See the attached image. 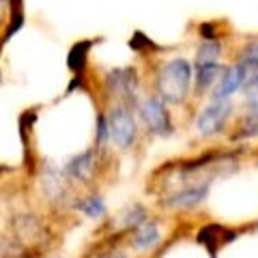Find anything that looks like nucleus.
Here are the masks:
<instances>
[{
    "mask_svg": "<svg viewBox=\"0 0 258 258\" xmlns=\"http://www.w3.org/2000/svg\"><path fill=\"white\" fill-rule=\"evenodd\" d=\"M230 114H232L230 101H209L200 110L196 120H194V132H196L198 138H211V136L224 132Z\"/></svg>",
    "mask_w": 258,
    "mask_h": 258,
    "instance_id": "obj_6",
    "label": "nucleus"
},
{
    "mask_svg": "<svg viewBox=\"0 0 258 258\" xmlns=\"http://www.w3.org/2000/svg\"><path fill=\"white\" fill-rule=\"evenodd\" d=\"M237 64H239V67L245 71L247 78L256 74V71H258V41H254V43H247V45L243 47V50H241Z\"/></svg>",
    "mask_w": 258,
    "mask_h": 258,
    "instance_id": "obj_14",
    "label": "nucleus"
},
{
    "mask_svg": "<svg viewBox=\"0 0 258 258\" xmlns=\"http://www.w3.org/2000/svg\"><path fill=\"white\" fill-rule=\"evenodd\" d=\"M69 181L62 168H56L50 161L41 166V191L50 203H64L69 200Z\"/></svg>",
    "mask_w": 258,
    "mask_h": 258,
    "instance_id": "obj_9",
    "label": "nucleus"
},
{
    "mask_svg": "<svg viewBox=\"0 0 258 258\" xmlns=\"http://www.w3.org/2000/svg\"><path fill=\"white\" fill-rule=\"evenodd\" d=\"M86 258H127V254L120 247L110 245V247H103V249H95V252H91Z\"/></svg>",
    "mask_w": 258,
    "mask_h": 258,
    "instance_id": "obj_16",
    "label": "nucleus"
},
{
    "mask_svg": "<svg viewBox=\"0 0 258 258\" xmlns=\"http://www.w3.org/2000/svg\"><path fill=\"white\" fill-rule=\"evenodd\" d=\"M220 62H194V84H196V93H205L207 88H211L217 78L222 74Z\"/></svg>",
    "mask_w": 258,
    "mask_h": 258,
    "instance_id": "obj_12",
    "label": "nucleus"
},
{
    "mask_svg": "<svg viewBox=\"0 0 258 258\" xmlns=\"http://www.w3.org/2000/svg\"><path fill=\"white\" fill-rule=\"evenodd\" d=\"M138 74L132 67L112 69L106 76V91L114 97V103H127V106H138Z\"/></svg>",
    "mask_w": 258,
    "mask_h": 258,
    "instance_id": "obj_5",
    "label": "nucleus"
},
{
    "mask_svg": "<svg viewBox=\"0 0 258 258\" xmlns=\"http://www.w3.org/2000/svg\"><path fill=\"white\" fill-rule=\"evenodd\" d=\"M103 114H106L110 129V144H114L118 151H129L140 134L136 108L127 106V103H112L108 112H103Z\"/></svg>",
    "mask_w": 258,
    "mask_h": 258,
    "instance_id": "obj_2",
    "label": "nucleus"
},
{
    "mask_svg": "<svg viewBox=\"0 0 258 258\" xmlns=\"http://www.w3.org/2000/svg\"><path fill=\"white\" fill-rule=\"evenodd\" d=\"M99 153H97L95 147L86 149L82 153H76L71 155L67 161L62 164V172L67 176L69 183L74 185H86L93 181V174L97 170V164H99Z\"/></svg>",
    "mask_w": 258,
    "mask_h": 258,
    "instance_id": "obj_7",
    "label": "nucleus"
},
{
    "mask_svg": "<svg viewBox=\"0 0 258 258\" xmlns=\"http://www.w3.org/2000/svg\"><path fill=\"white\" fill-rule=\"evenodd\" d=\"M161 241V228L155 220H147L144 224H140L136 230H132L127 235V245L138 254L151 252L153 247H157Z\"/></svg>",
    "mask_w": 258,
    "mask_h": 258,
    "instance_id": "obj_10",
    "label": "nucleus"
},
{
    "mask_svg": "<svg viewBox=\"0 0 258 258\" xmlns=\"http://www.w3.org/2000/svg\"><path fill=\"white\" fill-rule=\"evenodd\" d=\"M136 116L138 123L147 129L151 136H159V138H168L174 132L172 116L168 112V103L161 101L157 95H144L138 99L136 106Z\"/></svg>",
    "mask_w": 258,
    "mask_h": 258,
    "instance_id": "obj_3",
    "label": "nucleus"
},
{
    "mask_svg": "<svg viewBox=\"0 0 258 258\" xmlns=\"http://www.w3.org/2000/svg\"><path fill=\"white\" fill-rule=\"evenodd\" d=\"M74 209L80 211L88 220H103L108 213V207H106V200H103L99 194H88V196H82L80 200L74 203Z\"/></svg>",
    "mask_w": 258,
    "mask_h": 258,
    "instance_id": "obj_13",
    "label": "nucleus"
},
{
    "mask_svg": "<svg viewBox=\"0 0 258 258\" xmlns=\"http://www.w3.org/2000/svg\"><path fill=\"white\" fill-rule=\"evenodd\" d=\"M247 82V74L239 64H230V67H224L217 82L213 84L211 91V101H230L232 95H237L239 91H243V86Z\"/></svg>",
    "mask_w": 258,
    "mask_h": 258,
    "instance_id": "obj_8",
    "label": "nucleus"
},
{
    "mask_svg": "<svg viewBox=\"0 0 258 258\" xmlns=\"http://www.w3.org/2000/svg\"><path fill=\"white\" fill-rule=\"evenodd\" d=\"M222 58V43L215 39L203 41L196 50V60L194 62H220Z\"/></svg>",
    "mask_w": 258,
    "mask_h": 258,
    "instance_id": "obj_15",
    "label": "nucleus"
},
{
    "mask_svg": "<svg viewBox=\"0 0 258 258\" xmlns=\"http://www.w3.org/2000/svg\"><path fill=\"white\" fill-rule=\"evenodd\" d=\"M194 71L187 58H170L155 78V95L166 103H183L191 93Z\"/></svg>",
    "mask_w": 258,
    "mask_h": 258,
    "instance_id": "obj_1",
    "label": "nucleus"
},
{
    "mask_svg": "<svg viewBox=\"0 0 258 258\" xmlns=\"http://www.w3.org/2000/svg\"><path fill=\"white\" fill-rule=\"evenodd\" d=\"M149 220V211H147V207H142V205H129L125 207L123 211H118L114 217L110 220V228H112V237H116V235H123V232H132L136 230L140 224H144Z\"/></svg>",
    "mask_w": 258,
    "mask_h": 258,
    "instance_id": "obj_11",
    "label": "nucleus"
},
{
    "mask_svg": "<svg viewBox=\"0 0 258 258\" xmlns=\"http://www.w3.org/2000/svg\"><path fill=\"white\" fill-rule=\"evenodd\" d=\"M211 185L213 181H198V183H189L183 185L179 189L168 191L166 196H161L159 205L170 209V211H194L200 205L207 203L209 194H211Z\"/></svg>",
    "mask_w": 258,
    "mask_h": 258,
    "instance_id": "obj_4",
    "label": "nucleus"
}]
</instances>
